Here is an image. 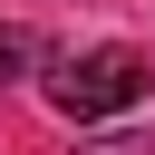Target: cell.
<instances>
[{
	"mask_svg": "<svg viewBox=\"0 0 155 155\" xmlns=\"http://www.w3.org/2000/svg\"><path fill=\"white\" fill-rule=\"evenodd\" d=\"M48 97H58V116L97 126V116L145 107L155 97V68H145V48H87V58H58L48 68Z\"/></svg>",
	"mask_w": 155,
	"mask_h": 155,
	"instance_id": "1",
	"label": "cell"
},
{
	"mask_svg": "<svg viewBox=\"0 0 155 155\" xmlns=\"http://www.w3.org/2000/svg\"><path fill=\"white\" fill-rule=\"evenodd\" d=\"M29 68H39V39L0 19V87H10V78H29Z\"/></svg>",
	"mask_w": 155,
	"mask_h": 155,
	"instance_id": "2",
	"label": "cell"
},
{
	"mask_svg": "<svg viewBox=\"0 0 155 155\" xmlns=\"http://www.w3.org/2000/svg\"><path fill=\"white\" fill-rule=\"evenodd\" d=\"M78 155H155V136H145V126H107V136H87Z\"/></svg>",
	"mask_w": 155,
	"mask_h": 155,
	"instance_id": "3",
	"label": "cell"
}]
</instances>
